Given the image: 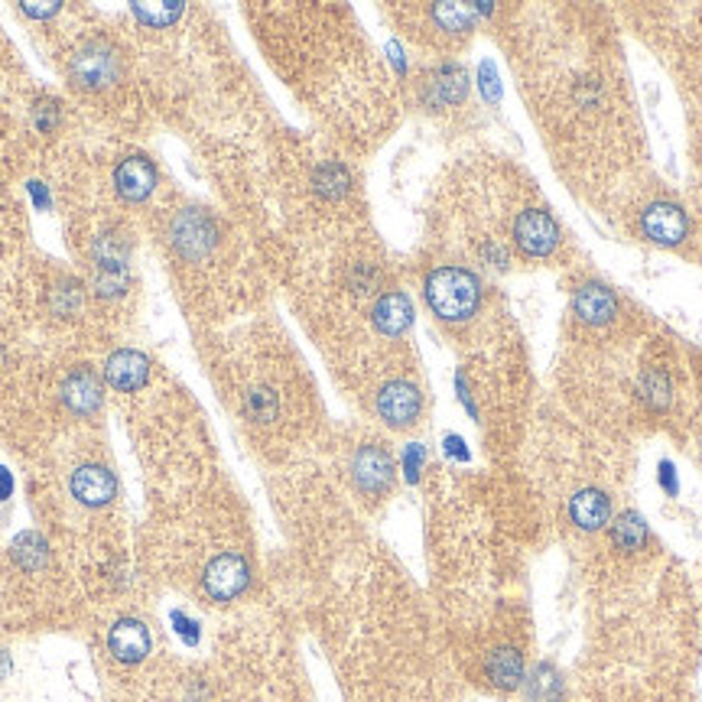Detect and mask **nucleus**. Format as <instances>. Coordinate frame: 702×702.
Returning a JSON list of instances; mask_svg holds the SVG:
<instances>
[{"label": "nucleus", "instance_id": "1", "mask_svg": "<svg viewBox=\"0 0 702 702\" xmlns=\"http://www.w3.org/2000/svg\"><path fill=\"white\" fill-rule=\"evenodd\" d=\"M426 303L443 322L472 320L482 306V280L465 267H436L426 277Z\"/></svg>", "mask_w": 702, "mask_h": 702}, {"label": "nucleus", "instance_id": "2", "mask_svg": "<svg viewBox=\"0 0 702 702\" xmlns=\"http://www.w3.org/2000/svg\"><path fill=\"white\" fill-rule=\"evenodd\" d=\"M514 245L523 257H550L560 245V225L547 208H523L514 218Z\"/></svg>", "mask_w": 702, "mask_h": 702}, {"label": "nucleus", "instance_id": "3", "mask_svg": "<svg viewBox=\"0 0 702 702\" xmlns=\"http://www.w3.org/2000/svg\"><path fill=\"white\" fill-rule=\"evenodd\" d=\"M170 241L183 257H205L218 245V225L208 212L186 208L170 225Z\"/></svg>", "mask_w": 702, "mask_h": 702}, {"label": "nucleus", "instance_id": "4", "mask_svg": "<svg viewBox=\"0 0 702 702\" xmlns=\"http://www.w3.org/2000/svg\"><path fill=\"white\" fill-rule=\"evenodd\" d=\"M251 582V566L241 553H218L205 573H202V585L208 592V598L215 602H231L238 598Z\"/></svg>", "mask_w": 702, "mask_h": 702}, {"label": "nucleus", "instance_id": "5", "mask_svg": "<svg viewBox=\"0 0 702 702\" xmlns=\"http://www.w3.org/2000/svg\"><path fill=\"white\" fill-rule=\"evenodd\" d=\"M121 53L111 50L108 43H91L85 50L75 53L72 60V78L82 85V88H105L111 82L121 78Z\"/></svg>", "mask_w": 702, "mask_h": 702}, {"label": "nucleus", "instance_id": "6", "mask_svg": "<svg viewBox=\"0 0 702 702\" xmlns=\"http://www.w3.org/2000/svg\"><path fill=\"white\" fill-rule=\"evenodd\" d=\"M378 417L393 430H407L420 420L423 413V393L420 387L410 381H390L384 384L378 393Z\"/></svg>", "mask_w": 702, "mask_h": 702}, {"label": "nucleus", "instance_id": "7", "mask_svg": "<svg viewBox=\"0 0 702 702\" xmlns=\"http://www.w3.org/2000/svg\"><path fill=\"white\" fill-rule=\"evenodd\" d=\"M352 482L361 495L378 498L393 485V458L381 446H361L352 455Z\"/></svg>", "mask_w": 702, "mask_h": 702}, {"label": "nucleus", "instance_id": "8", "mask_svg": "<svg viewBox=\"0 0 702 702\" xmlns=\"http://www.w3.org/2000/svg\"><path fill=\"white\" fill-rule=\"evenodd\" d=\"M640 231H644L647 241L673 248V245H680L687 238L690 218H687V212L677 202H654L640 215Z\"/></svg>", "mask_w": 702, "mask_h": 702}, {"label": "nucleus", "instance_id": "9", "mask_svg": "<svg viewBox=\"0 0 702 702\" xmlns=\"http://www.w3.org/2000/svg\"><path fill=\"white\" fill-rule=\"evenodd\" d=\"M68 485H72V498L85 508H105L118 492V482L105 465H78Z\"/></svg>", "mask_w": 702, "mask_h": 702}, {"label": "nucleus", "instance_id": "10", "mask_svg": "<svg viewBox=\"0 0 702 702\" xmlns=\"http://www.w3.org/2000/svg\"><path fill=\"white\" fill-rule=\"evenodd\" d=\"M105 378L121 393L140 390L143 384L150 381V358L133 352V348H121L105 361Z\"/></svg>", "mask_w": 702, "mask_h": 702}, {"label": "nucleus", "instance_id": "11", "mask_svg": "<svg viewBox=\"0 0 702 702\" xmlns=\"http://www.w3.org/2000/svg\"><path fill=\"white\" fill-rule=\"evenodd\" d=\"M573 310L585 325H605L618 316V300L605 283H582L573 296Z\"/></svg>", "mask_w": 702, "mask_h": 702}, {"label": "nucleus", "instance_id": "12", "mask_svg": "<svg viewBox=\"0 0 702 702\" xmlns=\"http://www.w3.org/2000/svg\"><path fill=\"white\" fill-rule=\"evenodd\" d=\"M570 520H573L579 530H585V533L602 530L612 520V498L602 488H582V492H575L573 501H570Z\"/></svg>", "mask_w": 702, "mask_h": 702}, {"label": "nucleus", "instance_id": "13", "mask_svg": "<svg viewBox=\"0 0 702 702\" xmlns=\"http://www.w3.org/2000/svg\"><path fill=\"white\" fill-rule=\"evenodd\" d=\"M108 647L121 663H140L150 654V631L137 618H121L108 635Z\"/></svg>", "mask_w": 702, "mask_h": 702}, {"label": "nucleus", "instance_id": "14", "mask_svg": "<svg viewBox=\"0 0 702 702\" xmlns=\"http://www.w3.org/2000/svg\"><path fill=\"white\" fill-rule=\"evenodd\" d=\"M63 403L78 417H91L101 407V381L95 378V371H72L63 384Z\"/></svg>", "mask_w": 702, "mask_h": 702}, {"label": "nucleus", "instance_id": "15", "mask_svg": "<svg viewBox=\"0 0 702 702\" xmlns=\"http://www.w3.org/2000/svg\"><path fill=\"white\" fill-rule=\"evenodd\" d=\"M115 186L128 202H143V198H150V192L156 186V166L143 156H130L125 163H118Z\"/></svg>", "mask_w": 702, "mask_h": 702}, {"label": "nucleus", "instance_id": "16", "mask_svg": "<svg viewBox=\"0 0 702 702\" xmlns=\"http://www.w3.org/2000/svg\"><path fill=\"white\" fill-rule=\"evenodd\" d=\"M371 320H375L378 332H384V335H403L410 328V322H413V306H410V300L400 290H390L375 303Z\"/></svg>", "mask_w": 702, "mask_h": 702}, {"label": "nucleus", "instance_id": "17", "mask_svg": "<svg viewBox=\"0 0 702 702\" xmlns=\"http://www.w3.org/2000/svg\"><path fill=\"white\" fill-rule=\"evenodd\" d=\"M485 673L498 690H517L523 683V657L517 647H495L485 660Z\"/></svg>", "mask_w": 702, "mask_h": 702}, {"label": "nucleus", "instance_id": "18", "mask_svg": "<svg viewBox=\"0 0 702 702\" xmlns=\"http://www.w3.org/2000/svg\"><path fill=\"white\" fill-rule=\"evenodd\" d=\"M465 88H468L465 72H462L458 65H446V68H440V72L426 82V101L436 105V108L455 105V101L465 98Z\"/></svg>", "mask_w": 702, "mask_h": 702}, {"label": "nucleus", "instance_id": "19", "mask_svg": "<svg viewBox=\"0 0 702 702\" xmlns=\"http://www.w3.org/2000/svg\"><path fill=\"white\" fill-rule=\"evenodd\" d=\"M647 540H650V533H647V523H644V517L638 511H628L622 514V517H615V523H612V543L618 547V550H625V553H638L647 547Z\"/></svg>", "mask_w": 702, "mask_h": 702}, {"label": "nucleus", "instance_id": "20", "mask_svg": "<svg viewBox=\"0 0 702 702\" xmlns=\"http://www.w3.org/2000/svg\"><path fill=\"white\" fill-rule=\"evenodd\" d=\"M638 393H640V400H644L650 410H667V407H670V393H673V387H670V378H667L660 368H650V371L640 378Z\"/></svg>", "mask_w": 702, "mask_h": 702}, {"label": "nucleus", "instance_id": "21", "mask_svg": "<svg viewBox=\"0 0 702 702\" xmlns=\"http://www.w3.org/2000/svg\"><path fill=\"white\" fill-rule=\"evenodd\" d=\"M133 13H137V20L147 23V26H170V23H176V17L183 13V7H180V3H153V7L133 3Z\"/></svg>", "mask_w": 702, "mask_h": 702}, {"label": "nucleus", "instance_id": "22", "mask_svg": "<svg viewBox=\"0 0 702 702\" xmlns=\"http://www.w3.org/2000/svg\"><path fill=\"white\" fill-rule=\"evenodd\" d=\"M316 190L322 192V195H328V198H338L342 192L348 190V173L338 166V163H328V166H322V170H316Z\"/></svg>", "mask_w": 702, "mask_h": 702}, {"label": "nucleus", "instance_id": "23", "mask_svg": "<svg viewBox=\"0 0 702 702\" xmlns=\"http://www.w3.org/2000/svg\"><path fill=\"white\" fill-rule=\"evenodd\" d=\"M248 413H251V420H257V423L273 420L277 417V397H273V390H267V387L251 390L248 393Z\"/></svg>", "mask_w": 702, "mask_h": 702}, {"label": "nucleus", "instance_id": "24", "mask_svg": "<svg viewBox=\"0 0 702 702\" xmlns=\"http://www.w3.org/2000/svg\"><path fill=\"white\" fill-rule=\"evenodd\" d=\"M433 17H436L446 30H452V33H462V30L472 26V13L462 10V7H436Z\"/></svg>", "mask_w": 702, "mask_h": 702}, {"label": "nucleus", "instance_id": "25", "mask_svg": "<svg viewBox=\"0 0 702 702\" xmlns=\"http://www.w3.org/2000/svg\"><path fill=\"white\" fill-rule=\"evenodd\" d=\"M660 485H663L670 495H677V475H673V465H670V462L660 465Z\"/></svg>", "mask_w": 702, "mask_h": 702}, {"label": "nucleus", "instance_id": "26", "mask_svg": "<svg viewBox=\"0 0 702 702\" xmlns=\"http://www.w3.org/2000/svg\"><path fill=\"white\" fill-rule=\"evenodd\" d=\"M23 10H26L30 17H53V13L60 10V3H50V7H36V3H23Z\"/></svg>", "mask_w": 702, "mask_h": 702}, {"label": "nucleus", "instance_id": "27", "mask_svg": "<svg viewBox=\"0 0 702 702\" xmlns=\"http://www.w3.org/2000/svg\"><path fill=\"white\" fill-rule=\"evenodd\" d=\"M420 458H423V449L413 446L407 452V472H410V478H417V465H420Z\"/></svg>", "mask_w": 702, "mask_h": 702}]
</instances>
